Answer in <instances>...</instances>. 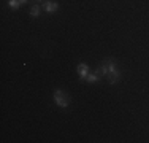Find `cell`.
<instances>
[{
	"mask_svg": "<svg viewBox=\"0 0 149 143\" xmlns=\"http://www.w3.org/2000/svg\"><path fill=\"white\" fill-rule=\"evenodd\" d=\"M54 102L57 107H60V108H67V107L70 105V95L67 94L65 91H62V89H57V91L54 92Z\"/></svg>",
	"mask_w": 149,
	"mask_h": 143,
	"instance_id": "6da1fadb",
	"label": "cell"
},
{
	"mask_svg": "<svg viewBox=\"0 0 149 143\" xmlns=\"http://www.w3.org/2000/svg\"><path fill=\"white\" fill-rule=\"evenodd\" d=\"M120 78H122V73H120V70L118 69L116 72H113V73L108 75V83L109 84H118L120 81Z\"/></svg>",
	"mask_w": 149,
	"mask_h": 143,
	"instance_id": "7a4b0ae2",
	"label": "cell"
},
{
	"mask_svg": "<svg viewBox=\"0 0 149 143\" xmlns=\"http://www.w3.org/2000/svg\"><path fill=\"white\" fill-rule=\"evenodd\" d=\"M43 8H45V11L46 13H56L59 10V3L57 2H45L43 3Z\"/></svg>",
	"mask_w": 149,
	"mask_h": 143,
	"instance_id": "3957f363",
	"label": "cell"
},
{
	"mask_svg": "<svg viewBox=\"0 0 149 143\" xmlns=\"http://www.w3.org/2000/svg\"><path fill=\"white\" fill-rule=\"evenodd\" d=\"M76 72H78V75H79L81 80H86V76L89 75V67H87L86 64H78Z\"/></svg>",
	"mask_w": 149,
	"mask_h": 143,
	"instance_id": "277c9868",
	"label": "cell"
},
{
	"mask_svg": "<svg viewBox=\"0 0 149 143\" xmlns=\"http://www.w3.org/2000/svg\"><path fill=\"white\" fill-rule=\"evenodd\" d=\"M98 80H100V76H98L97 72H95V73H89V75L86 76V81H87V83H97Z\"/></svg>",
	"mask_w": 149,
	"mask_h": 143,
	"instance_id": "5b68a950",
	"label": "cell"
},
{
	"mask_svg": "<svg viewBox=\"0 0 149 143\" xmlns=\"http://www.w3.org/2000/svg\"><path fill=\"white\" fill-rule=\"evenodd\" d=\"M30 16L32 18H38V16H40V6H38V5L32 6V8H30Z\"/></svg>",
	"mask_w": 149,
	"mask_h": 143,
	"instance_id": "8992f818",
	"label": "cell"
},
{
	"mask_svg": "<svg viewBox=\"0 0 149 143\" xmlns=\"http://www.w3.org/2000/svg\"><path fill=\"white\" fill-rule=\"evenodd\" d=\"M8 5H10V8L17 10V8H19V5H21V2H19V0H8Z\"/></svg>",
	"mask_w": 149,
	"mask_h": 143,
	"instance_id": "52a82bcc",
	"label": "cell"
},
{
	"mask_svg": "<svg viewBox=\"0 0 149 143\" xmlns=\"http://www.w3.org/2000/svg\"><path fill=\"white\" fill-rule=\"evenodd\" d=\"M19 2H21V3H27L29 0H19Z\"/></svg>",
	"mask_w": 149,
	"mask_h": 143,
	"instance_id": "ba28073f",
	"label": "cell"
}]
</instances>
